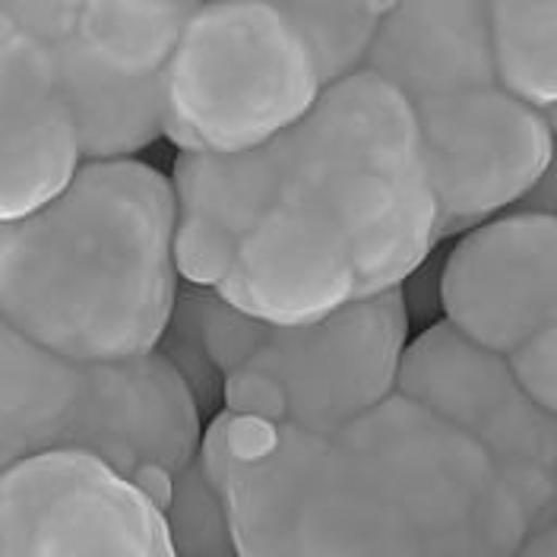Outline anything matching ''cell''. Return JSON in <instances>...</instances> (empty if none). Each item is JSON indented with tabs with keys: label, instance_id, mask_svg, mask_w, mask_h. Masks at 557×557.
<instances>
[{
	"label": "cell",
	"instance_id": "obj_1",
	"mask_svg": "<svg viewBox=\"0 0 557 557\" xmlns=\"http://www.w3.org/2000/svg\"><path fill=\"white\" fill-rule=\"evenodd\" d=\"M177 270L267 323H313L403 292L441 207L409 102L371 70L267 146L181 156Z\"/></svg>",
	"mask_w": 557,
	"mask_h": 557
},
{
	"label": "cell",
	"instance_id": "obj_2",
	"mask_svg": "<svg viewBox=\"0 0 557 557\" xmlns=\"http://www.w3.org/2000/svg\"><path fill=\"white\" fill-rule=\"evenodd\" d=\"M242 557H517L532 520L497 466L396 393L276 444L222 485Z\"/></svg>",
	"mask_w": 557,
	"mask_h": 557
},
{
	"label": "cell",
	"instance_id": "obj_3",
	"mask_svg": "<svg viewBox=\"0 0 557 557\" xmlns=\"http://www.w3.org/2000/svg\"><path fill=\"white\" fill-rule=\"evenodd\" d=\"M181 282L172 177L139 159L86 162L0 228V326L67 358L159 351Z\"/></svg>",
	"mask_w": 557,
	"mask_h": 557
},
{
	"label": "cell",
	"instance_id": "obj_4",
	"mask_svg": "<svg viewBox=\"0 0 557 557\" xmlns=\"http://www.w3.org/2000/svg\"><path fill=\"white\" fill-rule=\"evenodd\" d=\"M203 406L159 351L86 361L0 326V466L73 453L134 479L146 466L184 472L203 444Z\"/></svg>",
	"mask_w": 557,
	"mask_h": 557
},
{
	"label": "cell",
	"instance_id": "obj_5",
	"mask_svg": "<svg viewBox=\"0 0 557 557\" xmlns=\"http://www.w3.org/2000/svg\"><path fill=\"white\" fill-rule=\"evenodd\" d=\"M406 295H383L313 323H267L207 295V348L225 412L323 431L399 393L409 348Z\"/></svg>",
	"mask_w": 557,
	"mask_h": 557
},
{
	"label": "cell",
	"instance_id": "obj_6",
	"mask_svg": "<svg viewBox=\"0 0 557 557\" xmlns=\"http://www.w3.org/2000/svg\"><path fill=\"white\" fill-rule=\"evenodd\" d=\"M326 79L288 3H197L165 83L181 156H235L298 127Z\"/></svg>",
	"mask_w": 557,
	"mask_h": 557
},
{
	"label": "cell",
	"instance_id": "obj_7",
	"mask_svg": "<svg viewBox=\"0 0 557 557\" xmlns=\"http://www.w3.org/2000/svg\"><path fill=\"white\" fill-rule=\"evenodd\" d=\"M48 48L79 121L86 162L134 159L165 137V83L197 3L0 0Z\"/></svg>",
	"mask_w": 557,
	"mask_h": 557
},
{
	"label": "cell",
	"instance_id": "obj_8",
	"mask_svg": "<svg viewBox=\"0 0 557 557\" xmlns=\"http://www.w3.org/2000/svg\"><path fill=\"white\" fill-rule=\"evenodd\" d=\"M399 393L444 421L497 466L520 497L532 532L557 517V418L532 403L507 361L450 323L406 348Z\"/></svg>",
	"mask_w": 557,
	"mask_h": 557
},
{
	"label": "cell",
	"instance_id": "obj_9",
	"mask_svg": "<svg viewBox=\"0 0 557 557\" xmlns=\"http://www.w3.org/2000/svg\"><path fill=\"white\" fill-rule=\"evenodd\" d=\"M444 235L525 207L552 172L555 127L500 76L409 102Z\"/></svg>",
	"mask_w": 557,
	"mask_h": 557
},
{
	"label": "cell",
	"instance_id": "obj_10",
	"mask_svg": "<svg viewBox=\"0 0 557 557\" xmlns=\"http://www.w3.org/2000/svg\"><path fill=\"white\" fill-rule=\"evenodd\" d=\"M0 557H177L165 513L99 459L48 453L0 479Z\"/></svg>",
	"mask_w": 557,
	"mask_h": 557
},
{
	"label": "cell",
	"instance_id": "obj_11",
	"mask_svg": "<svg viewBox=\"0 0 557 557\" xmlns=\"http://www.w3.org/2000/svg\"><path fill=\"white\" fill-rule=\"evenodd\" d=\"M456 333L497 355L557 326V212L517 207L469 228L441 273Z\"/></svg>",
	"mask_w": 557,
	"mask_h": 557
},
{
	"label": "cell",
	"instance_id": "obj_12",
	"mask_svg": "<svg viewBox=\"0 0 557 557\" xmlns=\"http://www.w3.org/2000/svg\"><path fill=\"white\" fill-rule=\"evenodd\" d=\"M86 165L76 111L48 48L0 10V215L61 197Z\"/></svg>",
	"mask_w": 557,
	"mask_h": 557
},
{
	"label": "cell",
	"instance_id": "obj_13",
	"mask_svg": "<svg viewBox=\"0 0 557 557\" xmlns=\"http://www.w3.org/2000/svg\"><path fill=\"white\" fill-rule=\"evenodd\" d=\"M364 70L389 83L406 102L500 76L491 3H389Z\"/></svg>",
	"mask_w": 557,
	"mask_h": 557
},
{
	"label": "cell",
	"instance_id": "obj_14",
	"mask_svg": "<svg viewBox=\"0 0 557 557\" xmlns=\"http://www.w3.org/2000/svg\"><path fill=\"white\" fill-rule=\"evenodd\" d=\"M491 29L504 86L557 134V3H491Z\"/></svg>",
	"mask_w": 557,
	"mask_h": 557
},
{
	"label": "cell",
	"instance_id": "obj_15",
	"mask_svg": "<svg viewBox=\"0 0 557 557\" xmlns=\"http://www.w3.org/2000/svg\"><path fill=\"white\" fill-rule=\"evenodd\" d=\"M292 16L311 41L317 64L326 86H339L368 67L371 48L377 41L389 3H317L295 0L288 3Z\"/></svg>",
	"mask_w": 557,
	"mask_h": 557
},
{
	"label": "cell",
	"instance_id": "obj_16",
	"mask_svg": "<svg viewBox=\"0 0 557 557\" xmlns=\"http://www.w3.org/2000/svg\"><path fill=\"white\" fill-rule=\"evenodd\" d=\"M162 513L177 557H242L228 504L200 456L177 475L172 504Z\"/></svg>",
	"mask_w": 557,
	"mask_h": 557
},
{
	"label": "cell",
	"instance_id": "obj_17",
	"mask_svg": "<svg viewBox=\"0 0 557 557\" xmlns=\"http://www.w3.org/2000/svg\"><path fill=\"white\" fill-rule=\"evenodd\" d=\"M207 288L181 282L172 323L159 346V355H165L181 377L190 383L203 412L215 399H222V374L215 371L207 348Z\"/></svg>",
	"mask_w": 557,
	"mask_h": 557
},
{
	"label": "cell",
	"instance_id": "obj_18",
	"mask_svg": "<svg viewBox=\"0 0 557 557\" xmlns=\"http://www.w3.org/2000/svg\"><path fill=\"white\" fill-rule=\"evenodd\" d=\"M507 361L532 403L557 418V326L529 336L507 355Z\"/></svg>",
	"mask_w": 557,
	"mask_h": 557
},
{
	"label": "cell",
	"instance_id": "obj_19",
	"mask_svg": "<svg viewBox=\"0 0 557 557\" xmlns=\"http://www.w3.org/2000/svg\"><path fill=\"white\" fill-rule=\"evenodd\" d=\"M517 557H557V517L545 522V525H539L525 539V545H522Z\"/></svg>",
	"mask_w": 557,
	"mask_h": 557
},
{
	"label": "cell",
	"instance_id": "obj_20",
	"mask_svg": "<svg viewBox=\"0 0 557 557\" xmlns=\"http://www.w3.org/2000/svg\"><path fill=\"white\" fill-rule=\"evenodd\" d=\"M525 207L552 209V212H557V152H555V162H552V172H548V177L542 181V187L532 194V200H529Z\"/></svg>",
	"mask_w": 557,
	"mask_h": 557
}]
</instances>
